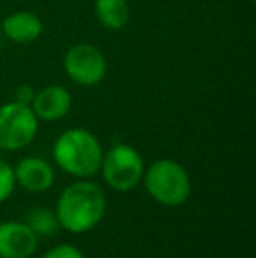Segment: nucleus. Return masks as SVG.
I'll use <instances>...</instances> for the list:
<instances>
[{
    "mask_svg": "<svg viewBox=\"0 0 256 258\" xmlns=\"http://www.w3.org/2000/svg\"><path fill=\"white\" fill-rule=\"evenodd\" d=\"M106 214V197L100 186L77 181L63 190L56 206V220L65 230L82 234L100 223Z\"/></svg>",
    "mask_w": 256,
    "mask_h": 258,
    "instance_id": "nucleus-1",
    "label": "nucleus"
},
{
    "mask_svg": "<svg viewBox=\"0 0 256 258\" xmlns=\"http://www.w3.org/2000/svg\"><path fill=\"white\" fill-rule=\"evenodd\" d=\"M55 162L65 172L77 177L93 176L102 165V148L97 137L84 128H70L56 139Z\"/></svg>",
    "mask_w": 256,
    "mask_h": 258,
    "instance_id": "nucleus-2",
    "label": "nucleus"
},
{
    "mask_svg": "<svg viewBox=\"0 0 256 258\" xmlns=\"http://www.w3.org/2000/svg\"><path fill=\"white\" fill-rule=\"evenodd\" d=\"M146 188L156 202L168 207L181 206L190 199V176L174 160H158L146 172Z\"/></svg>",
    "mask_w": 256,
    "mask_h": 258,
    "instance_id": "nucleus-3",
    "label": "nucleus"
},
{
    "mask_svg": "<svg viewBox=\"0 0 256 258\" xmlns=\"http://www.w3.org/2000/svg\"><path fill=\"white\" fill-rule=\"evenodd\" d=\"M37 134V116L30 105L9 102L0 107V148L16 151L28 146Z\"/></svg>",
    "mask_w": 256,
    "mask_h": 258,
    "instance_id": "nucleus-4",
    "label": "nucleus"
},
{
    "mask_svg": "<svg viewBox=\"0 0 256 258\" xmlns=\"http://www.w3.org/2000/svg\"><path fill=\"white\" fill-rule=\"evenodd\" d=\"M102 176L111 188L128 191L140 181L144 174V162L140 155L127 144H118L102 156Z\"/></svg>",
    "mask_w": 256,
    "mask_h": 258,
    "instance_id": "nucleus-5",
    "label": "nucleus"
},
{
    "mask_svg": "<svg viewBox=\"0 0 256 258\" xmlns=\"http://www.w3.org/2000/svg\"><path fill=\"white\" fill-rule=\"evenodd\" d=\"M67 76L82 86H93L106 76V58L92 44H77L63 58Z\"/></svg>",
    "mask_w": 256,
    "mask_h": 258,
    "instance_id": "nucleus-6",
    "label": "nucleus"
},
{
    "mask_svg": "<svg viewBox=\"0 0 256 258\" xmlns=\"http://www.w3.org/2000/svg\"><path fill=\"white\" fill-rule=\"evenodd\" d=\"M37 248V234L27 223H0V258H28Z\"/></svg>",
    "mask_w": 256,
    "mask_h": 258,
    "instance_id": "nucleus-7",
    "label": "nucleus"
},
{
    "mask_svg": "<svg viewBox=\"0 0 256 258\" xmlns=\"http://www.w3.org/2000/svg\"><path fill=\"white\" fill-rule=\"evenodd\" d=\"M14 170V179L21 184L27 191H46L51 188L53 181H55V172H53L51 165L42 158H23L18 163Z\"/></svg>",
    "mask_w": 256,
    "mask_h": 258,
    "instance_id": "nucleus-8",
    "label": "nucleus"
},
{
    "mask_svg": "<svg viewBox=\"0 0 256 258\" xmlns=\"http://www.w3.org/2000/svg\"><path fill=\"white\" fill-rule=\"evenodd\" d=\"M34 109L35 116L46 119V121H55L60 119L70 111L72 97L62 86H48L41 90L37 95H34Z\"/></svg>",
    "mask_w": 256,
    "mask_h": 258,
    "instance_id": "nucleus-9",
    "label": "nucleus"
},
{
    "mask_svg": "<svg viewBox=\"0 0 256 258\" xmlns=\"http://www.w3.org/2000/svg\"><path fill=\"white\" fill-rule=\"evenodd\" d=\"M42 21L34 13L20 11L4 20V34L18 44H30L41 35Z\"/></svg>",
    "mask_w": 256,
    "mask_h": 258,
    "instance_id": "nucleus-10",
    "label": "nucleus"
},
{
    "mask_svg": "<svg viewBox=\"0 0 256 258\" xmlns=\"http://www.w3.org/2000/svg\"><path fill=\"white\" fill-rule=\"evenodd\" d=\"M95 11L100 23L111 30H120L128 23L130 9L127 0H97Z\"/></svg>",
    "mask_w": 256,
    "mask_h": 258,
    "instance_id": "nucleus-11",
    "label": "nucleus"
},
{
    "mask_svg": "<svg viewBox=\"0 0 256 258\" xmlns=\"http://www.w3.org/2000/svg\"><path fill=\"white\" fill-rule=\"evenodd\" d=\"M27 225L35 232V234L51 235L53 232L56 230V227H58V220H56V216H53L49 211L37 209V211H32V213L28 214Z\"/></svg>",
    "mask_w": 256,
    "mask_h": 258,
    "instance_id": "nucleus-12",
    "label": "nucleus"
},
{
    "mask_svg": "<svg viewBox=\"0 0 256 258\" xmlns=\"http://www.w3.org/2000/svg\"><path fill=\"white\" fill-rule=\"evenodd\" d=\"M14 184L16 179H14L13 167L0 160V204L11 197V194L14 191Z\"/></svg>",
    "mask_w": 256,
    "mask_h": 258,
    "instance_id": "nucleus-13",
    "label": "nucleus"
},
{
    "mask_svg": "<svg viewBox=\"0 0 256 258\" xmlns=\"http://www.w3.org/2000/svg\"><path fill=\"white\" fill-rule=\"evenodd\" d=\"M42 258H84V255H82L77 248H74V246L60 244V246H56V248L49 249Z\"/></svg>",
    "mask_w": 256,
    "mask_h": 258,
    "instance_id": "nucleus-14",
    "label": "nucleus"
},
{
    "mask_svg": "<svg viewBox=\"0 0 256 258\" xmlns=\"http://www.w3.org/2000/svg\"><path fill=\"white\" fill-rule=\"evenodd\" d=\"M32 100H34V90H32L30 86H27V85L20 86V88H18V92H16V102L30 105Z\"/></svg>",
    "mask_w": 256,
    "mask_h": 258,
    "instance_id": "nucleus-15",
    "label": "nucleus"
}]
</instances>
